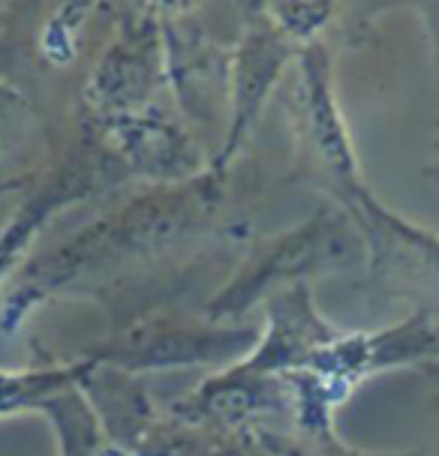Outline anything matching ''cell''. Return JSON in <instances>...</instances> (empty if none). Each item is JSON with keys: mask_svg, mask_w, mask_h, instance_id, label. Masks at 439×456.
I'll return each mask as SVG.
<instances>
[{"mask_svg": "<svg viewBox=\"0 0 439 456\" xmlns=\"http://www.w3.org/2000/svg\"><path fill=\"white\" fill-rule=\"evenodd\" d=\"M361 232L346 216L325 210V214L304 219L292 232L262 243L247 258L229 289L211 304L208 319L217 322L244 313V306L259 300L277 282H301V273H322L355 265L361 258Z\"/></svg>", "mask_w": 439, "mask_h": 456, "instance_id": "obj_1", "label": "cell"}, {"mask_svg": "<svg viewBox=\"0 0 439 456\" xmlns=\"http://www.w3.org/2000/svg\"><path fill=\"white\" fill-rule=\"evenodd\" d=\"M295 124L304 148V168L316 171V181L328 183L337 195L359 186L355 157L331 96L328 61L316 43L298 52V85H295Z\"/></svg>", "mask_w": 439, "mask_h": 456, "instance_id": "obj_2", "label": "cell"}, {"mask_svg": "<svg viewBox=\"0 0 439 456\" xmlns=\"http://www.w3.org/2000/svg\"><path fill=\"white\" fill-rule=\"evenodd\" d=\"M256 346L253 330L193 328V324L153 319L124 333H115L96 348L94 363H109L115 370H160L181 363H214L220 357H235Z\"/></svg>", "mask_w": 439, "mask_h": 456, "instance_id": "obj_3", "label": "cell"}, {"mask_svg": "<svg viewBox=\"0 0 439 456\" xmlns=\"http://www.w3.org/2000/svg\"><path fill=\"white\" fill-rule=\"evenodd\" d=\"M340 337L344 333H337L313 309L307 285L295 282L271 297L268 337L244 361H238V366L247 372H262V376H289V372L307 370L313 357Z\"/></svg>", "mask_w": 439, "mask_h": 456, "instance_id": "obj_4", "label": "cell"}, {"mask_svg": "<svg viewBox=\"0 0 439 456\" xmlns=\"http://www.w3.org/2000/svg\"><path fill=\"white\" fill-rule=\"evenodd\" d=\"M295 39L274 28H256L241 39L238 57L232 67V129L226 142L223 162L238 151L244 135L253 126L259 109L265 102V94L274 87V81L283 76L286 63L295 57Z\"/></svg>", "mask_w": 439, "mask_h": 456, "instance_id": "obj_5", "label": "cell"}, {"mask_svg": "<svg viewBox=\"0 0 439 456\" xmlns=\"http://www.w3.org/2000/svg\"><path fill=\"white\" fill-rule=\"evenodd\" d=\"M157 43L148 24L129 28L124 34V43H118L103 61L96 72L91 96L96 100V109L112 114H127L148 102L157 78Z\"/></svg>", "mask_w": 439, "mask_h": 456, "instance_id": "obj_6", "label": "cell"}, {"mask_svg": "<svg viewBox=\"0 0 439 456\" xmlns=\"http://www.w3.org/2000/svg\"><path fill=\"white\" fill-rule=\"evenodd\" d=\"M253 438L265 447L268 456H379V453H359L349 451L337 442V436L328 438H286L277 433H265V429H256ZM397 456H421V453H397Z\"/></svg>", "mask_w": 439, "mask_h": 456, "instance_id": "obj_7", "label": "cell"}, {"mask_svg": "<svg viewBox=\"0 0 439 456\" xmlns=\"http://www.w3.org/2000/svg\"><path fill=\"white\" fill-rule=\"evenodd\" d=\"M421 372H425V379L434 385V403H436V409H439V361H427V363H421L418 366Z\"/></svg>", "mask_w": 439, "mask_h": 456, "instance_id": "obj_8", "label": "cell"}, {"mask_svg": "<svg viewBox=\"0 0 439 456\" xmlns=\"http://www.w3.org/2000/svg\"><path fill=\"white\" fill-rule=\"evenodd\" d=\"M10 411H12V409H10V405H6V403H4V399H0V414H10Z\"/></svg>", "mask_w": 439, "mask_h": 456, "instance_id": "obj_9", "label": "cell"}, {"mask_svg": "<svg viewBox=\"0 0 439 456\" xmlns=\"http://www.w3.org/2000/svg\"><path fill=\"white\" fill-rule=\"evenodd\" d=\"M436 171H439V159H436Z\"/></svg>", "mask_w": 439, "mask_h": 456, "instance_id": "obj_10", "label": "cell"}]
</instances>
